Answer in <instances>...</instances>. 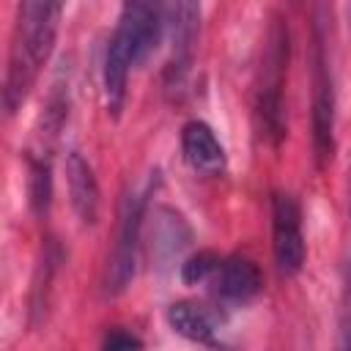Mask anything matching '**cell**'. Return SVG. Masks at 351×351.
<instances>
[{
    "mask_svg": "<svg viewBox=\"0 0 351 351\" xmlns=\"http://www.w3.org/2000/svg\"><path fill=\"white\" fill-rule=\"evenodd\" d=\"M167 324L176 335L192 343H214V321L206 307L195 302H173L167 307Z\"/></svg>",
    "mask_w": 351,
    "mask_h": 351,
    "instance_id": "8fae6325",
    "label": "cell"
},
{
    "mask_svg": "<svg viewBox=\"0 0 351 351\" xmlns=\"http://www.w3.org/2000/svg\"><path fill=\"white\" fill-rule=\"evenodd\" d=\"M181 154L184 162L200 176H222L228 167V156L214 129L206 121H189L181 129Z\"/></svg>",
    "mask_w": 351,
    "mask_h": 351,
    "instance_id": "ba28073f",
    "label": "cell"
},
{
    "mask_svg": "<svg viewBox=\"0 0 351 351\" xmlns=\"http://www.w3.org/2000/svg\"><path fill=\"white\" fill-rule=\"evenodd\" d=\"M271 252L274 266L282 277H296L307 258L302 208L288 192H274L271 197Z\"/></svg>",
    "mask_w": 351,
    "mask_h": 351,
    "instance_id": "5b68a950",
    "label": "cell"
},
{
    "mask_svg": "<svg viewBox=\"0 0 351 351\" xmlns=\"http://www.w3.org/2000/svg\"><path fill=\"white\" fill-rule=\"evenodd\" d=\"M27 192H30L33 211L38 217H47L49 203H52V167L44 154L27 156Z\"/></svg>",
    "mask_w": 351,
    "mask_h": 351,
    "instance_id": "4fadbf2b",
    "label": "cell"
},
{
    "mask_svg": "<svg viewBox=\"0 0 351 351\" xmlns=\"http://www.w3.org/2000/svg\"><path fill=\"white\" fill-rule=\"evenodd\" d=\"M217 293L228 302H250L263 288V274L258 263L247 255H230L222 258L217 274H214Z\"/></svg>",
    "mask_w": 351,
    "mask_h": 351,
    "instance_id": "30bf717a",
    "label": "cell"
},
{
    "mask_svg": "<svg viewBox=\"0 0 351 351\" xmlns=\"http://www.w3.org/2000/svg\"><path fill=\"white\" fill-rule=\"evenodd\" d=\"M348 16H351V0H348Z\"/></svg>",
    "mask_w": 351,
    "mask_h": 351,
    "instance_id": "2e32d148",
    "label": "cell"
},
{
    "mask_svg": "<svg viewBox=\"0 0 351 351\" xmlns=\"http://www.w3.org/2000/svg\"><path fill=\"white\" fill-rule=\"evenodd\" d=\"M66 184H69V200L74 214L80 217L82 225H93L99 219L101 192H99V181L90 162L80 151H69L66 156Z\"/></svg>",
    "mask_w": 351,
    "mask_h": 351,
    "instance_id": "9c48e42d",
    "label": "cell"
},
{
    "mask_svg": "<svg viewBox=\"0 0 351 351\" xmlns=\"http://www.w3.org/2000/svg\"><path fill=\"white\" fill-rule=\"evenodd\" d=\"M143 214H145V197L140 192H126L121 200L115 239H112V250L107 258V274H104V288L110 296H118L121 291H126L134 277Z\"/></svg>",
    "mask_w": 351,
    "mask_h": 351,
    "instance_id": "277c9868",
    "label": "cell"
},
{
    "mask_svg": "<svg viewBox=\"0 0 351 351\" xmlns=\"http://www.w3.org/2000/svg\"><path fill=\"white\" fill-rule=\"evenodd\" d=\"M291 58L288 25L280 14L271 16L266 30V44L261 52V66L252 93V121L255 132L266 145H280L285 137V77Z\"/></svg>",
    "mask_w": 351,
    "mask_h": 351,
    "instance_id": "7a4b0ae2",
    "label": "cell"
},
{
    "mask_svg": "<svg viewBox=\"0 0 351 351\" xmlns=\"http://www.w3.org/2000/svg\"><path fill=\"white\" fill-rule=\"evenodd\" d=\"M219 263H222V258H219L217 252L203 250V252H197V255H192V258H186V261L181 263V280H184V282H189V285H197V282L214 280V274H217Z\"/></svg>",
    "mask_w": 351,
    "mask_h": 351,
    "instance_id": "5bb4252c",
    "label": "cell"
},
{
    "mask_svg": "<svg viewBox=\"0 0 351 351\" xmlns=\"http://www.w3.org/2000/svg\"><path fill=\"white\" fill-rule=\"evenodd\" d=\"M162 25H165L162 0H123L121 16L112 33L126 41V47L132 49L134 66H140L159 47Z\"/></svg>",
    "mask_w": 351,
    "mask_h": 351,
    "instance_id": "52a82bcc",
    "label": "cell"
},
{
    "mask_svg": "<svg viewBox=\"0 0 351 351\" xmlns=\"http://www.w3.org/2000/svg\"><path fill=\"white\" fill-rule=\"evenodd\" d=\"M335 154V80L329 69V52L324 38V22L313 27V156L318 167Z\"/></svg>",
    "mask_w": 351,
    "mask_h": 351,
    "instance_id": "3957f363",
    "label": "cell"
},
{
    "mask_svg": "<svg viewBox=\"0 0 351 351\" xmlns=\"http://www.w3.org/2000/svg\"><path fill=\"white\" fill-rule=\"evenodd\" d=\"M58 263H60V252H58V247L49 241V244L44 247V255H41L38 269H36V277H33V291H30V318H33V321H41L44 313H47L49 291H52V280H55Z\"/></svg>",
    "mask_w": 351,
    "mask_h": 351,
    "instance_id": "7c38bea8",
    "label": "cell"
},
{
    "mask_svg": "<svg viewBox=\"0 0 351 351\" xmlns=\"http://www.w3.org/2000/svg\"><path fill=\"white\" fill-rule=\"evenodd\" d=\"M170 22V60L165 69V85L173 96H181L195 66V49L200 36V0H176Z\"/></svg>",
    "mask_w": 351,
    "mask_h": 351,
    "instance_id": "8992f818",
    "label": "cell"
},
{
    "mask_svg": "<svg viewBox=\"0 0 351 351\" xmlns=\"http://www.w3.org/2000/svg\"><path fill=\"white\" fill-rule=\"evenodd\" d=\"M63 8L66 0H19L3 80V110L8 118L25 104L55 49Z\"/></svg>",
    "mask_w": 351,
    "mask_h": 351,
    "instance_id": "6da1fadb",
    "label": "cell"
},
{
    "mask_svg": "<svg viewBox=\"0 0 351 351\" xmlns=\"http://www.w3.org/2000/svg\"><path fill=\"white\" fill-rule=\"evenodd\" d=\"M101 348H110V351H126V348H143V340L132 332H123V329H112L107 332V337L101 340Z\"/></svg>",
    "mask_w": 351,
    "mask_h": 351,
    "instance_id": "9a60e30c",
    "label": "cell"
}]
</instances>
